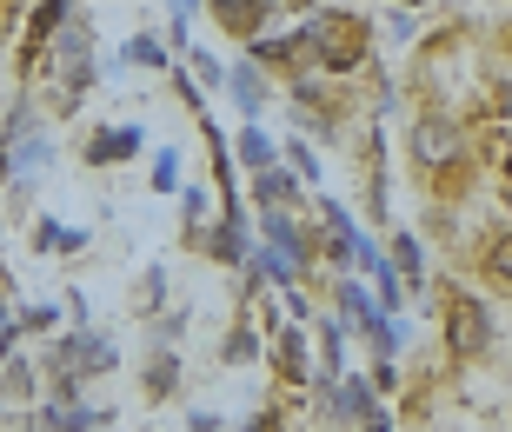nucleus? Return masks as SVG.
Instances as JSON below:
<instances>
[{"mask_svg": "<svg viewBox=\"0 0 512 432\" xmlns=\"http://www.w3.org/2000/svg\"><path fill=\"white\" fill-rule=\"evenodd\" d=\"M453 147H459L453 120H439V113H433V120H419V127H413V153L426 160V167H439V160H446Z\"/></svg>", "mask_w": 512, "mask_h": 432, "instance_id": "1", "label": "nucleus"}, {"mask_svg": "<svg viewBox=\"0 0 512 432\" xmlns=\"http://www.w3.org/2000/svg\"><path fill=\"white\" fill-rule=\"evenodd\" d=\"M453 326H459V353H486V333H493V326H486V306L479 300H459L453 306Z\"/></svg>", "mask_w": 512, "mask_h": 432, "instance_id": "2", "label": "nucleus"}, {"mask_svg": "<svg viewBox=\"0 0 512 432\" xmlns=\"http://www.w3.org/2000/svg\"><path fill=\"white\" fill-rule=\"evenodd\" d=\"M260 7L266 0H220V20L227 27H260Z\"/></svg>", "mask_w": 512, "mask_h": 432, "instance_id": "3", "label": "nucleus"}, {"mask_svg": "<svg viewBox=\"0 0 512 432\" xmlns=\"http://www.w3.org/2000/svg\"><path fill=\"white\" fill-rule=\"evenodd\" d=\"M333 406H340V419H373V413H366V393H360V379H346Z\"/></svg>", "mask_w": 512, "mask_h": 432, "instance_id": "4", "label": "nucleus"}, {"mask_svg": "<svg viewBox=\"0 0 512 432\" xmlns=\"http://www.w3.org/2000/svg\"><path fill=\"white\" fill-rule=\"evenodd\" d=\"M493 273H506V280H512V233H499V240H493Z\"/></svg>", "mask_w": 512, "mask_h": 432, "instance_id": "5", "label": "nucleus"}, {"mask_svg": "<svg viewBox=\"0 0 512 432\" xmlns=\"http://www.w3.org/2000/svg\"><path fill=\"white\" fill-rule=\"evenodd\" d=\"M233 94L247 100V107H260V80H253V74H233Z\"/></svg>", "mask_w": 512, "mask_h": 432, "instance_id": "6", "label": "nucleus"}]
</instances>
